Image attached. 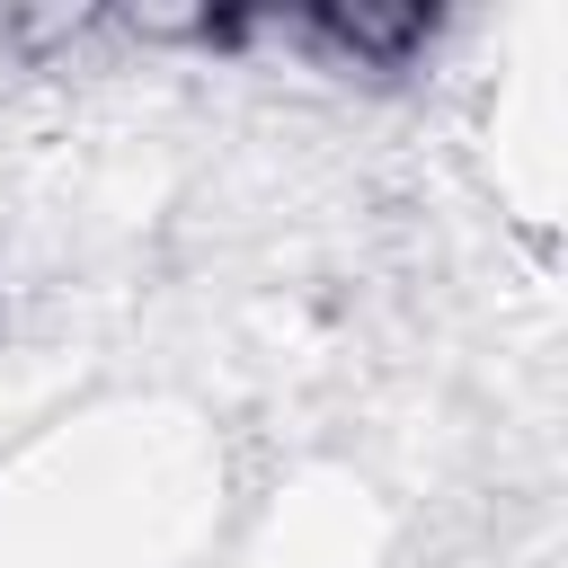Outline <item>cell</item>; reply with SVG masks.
Listing matches in <instances>:
<instances>
[{
    "instance_id": "obj_1",
    "label": "cell",
    "mask_w": 568,
    "mask_h": 568,
    "mask_svg": "<svg viewBox=\"0 0 568 568\" xmlns=\"http://www.w3.org/2000/svg\"><path fill=\"white\" fill-rule=\"evenodd\" d=\"M257 27L320 53L328 71H364V80H382V71H399V62H417L435 44V9H417V0H328V9L257 18Z\"/></svg>"
}]
</instances>
